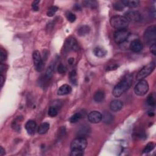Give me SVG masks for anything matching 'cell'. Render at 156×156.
Returning a JSON list of instances; mask_svg holds the SVG:
<instances>
[{
	"mask_svg": "<svg viewBox=\"0 0 156 156\" xmlns=\"http://www.w3.org/2000/svg\"><path fill=\"white\" fill-rule=\"evenodd\" d=\"M129 35L130 33L127 29H118L114 34V40L117 44L120 45L127 40Z\"/></svg>",
	"mask_w": 156,
	"mask_h": 156,
	"instance_id": "obj_5",
	"label": "cell"
},
{
	"mask_svg": "<svg viewBox=\"0 0 156 156\" xmlns=\"http://www.w3.org/2000/svg\"><path fill=\"white\" fill-rule=\"evenodd\" d=\"M66 17L67 20L69 21L71 23H73L76 21V17L74 14H73L72 12H68L66 14Z\"/></svg>",
	"mask_w": 156,
	"mask_h": 156,
	"instance_id": "obj_28",
	"label": "cell"
},
{
	"mask_svg": "<svg viewBox=\"0 0 156 156\" xmlns=\"http://www.w3.org/2000/svg\"><path fill=\"white\" fill-rule=\"evenodd\" d=\"M155 68V64L154 62H153L151 63L148 64L147 65L141 68L140 71L137 73L136 79L139 80L145 79L149 75H150V74L153 73V71L154 70Z\"/></svg>",
	"mask_w": 156,
	"mask_h": 156,
	"instance_id": "obj_3",
	"label": "cell"
},
{
	"mask_svg": "<svg viewBox=\"0 0 156 156\" xmlns=\"http://www.w3.org/2000/svg\"><path fill=\"white\" fill-rule=\"evenodd\" d=\"M110 23L112 27L117 29L118 30L126 29L129 23L125 17L121 15H115L112 17L110 20Z\"/></svg>",
	"mask_w": 156,
	"mask_h": 156,
	"instance_id": "obj_2",
	"label": "cell"
},
{
	"mask_svg": "<svg viewBox=\"0 0 156 156\" xmlns=\"http://www.w3.org/2000/svg\"><path fill=\"white\" fill-rule=\"evenodd\" d=\"M132 83V76L130 75V74H128L114 87L113 92H112L113 95L115 97L120 96L130 88Z\"/></svg>",
	"mask_w": 156,
	"mask_h": 156,
	"instance_id": "obj_1",
	"label": "cell"
},
{
	"mask_svg": "<svg viewBox=\"0 0 156 156\" xmlns=\"http://www.w3.org/2000/svg\"><path fill=\"white\" fill-rule=\"evenodd\" d=\"M4 68H5V65L1 64V66H0V73H2L3 71L4 70Z\"/></svg>",
	"mask_w": 156,
	"mask_h": 156,
	"instance_id": "obj_38",
	"label": "cell"
},
{
	"mask_svg": "<svg viewBox=\"0 0 156 156\" xmlns=\"http://www.w3.org/2000/svg\"><path fill=\"white\" fill-rule=\"evenodd\" d=\"M105 98V93L102 90H98L95 92L93 99L94 101L96 103H101L104 101Z\"/></svg>",
	"mask_w": 156,
	"mask_h": 156,
	"instance_id": "obj_17",
	"label": "cell"
},
{
	"mask_svg": "<svg viewBox=\"0 0 156 156\" xmlns=\"http://www.w3.org/2000/svg\"><path fill=\"white\" fill-rule=\"evenodd\" d=\"M58 71L60 74H64L66 71V68L64 65L60 64L58 67Z\"/></svg>",
	"mask_w": 156,
	"mask_h": 156,
	"instance_id": "obj_33",
	"label": "cell"
},
{
	"mask_svg": "<svg viewBox=\"0 0 156 156\" xmlns=\"http://www.w3.org/2000/svg\"><path fill=\"white\" fill-rule=\"evenodd\" d=\"M124 17L127 18L129 22L136 23L140 21L141 20V15L138 11H129L124 14Z\"/></svg>",
	"mask_w": 156,
	"mask_h": 156,
	"instance_id": "obj_9",
	"label": "cell"
},
{
	"mask_svg": "<svg viewBox=\"0 0 156 156\" xmlns=\"http://www.w3.org/2000/svg\"><path fill=\"white\" fill-rule=\"evenodd\" d=\"M73 62H74L73 58H70V59H69V60H68V63H69L70 65L73 64Z\"/></svg>",
	"mask_w": 156,
	"mask_h": 156,
	"instance_id": "obj_39",
	"label": "cell"
},
{
	"mask_svg": "<svg viewBox=\"0 0 156 156\" xmlns=\"http://www.w3.org/2000/svg\"><path fill=\"white\" fill-rule=\"evenodd\" d=\"M93 53L98 58H103L107 54V51L101 47H96L93 50Z\"/></svg>",
	"mask_w": 156,
	"mask_h": 156,
	"instance_id": "obj_18",
	"label": "cell"
},
{
	"mask_svg": "<svg viewBox=\"0 0 156 156\" xmlns=\"http://www.w3.org/2000/svg\"><path fill=\"white\" fill-rule=\"evenodd\" d=\"M147 103L149 105L152 106V107H154L155 105V99L153 94L150 95L148 97Z\"/></svg>",
	"mask_w": 156,
	"mask_h": 156,
	"instance_id": "obj_27",
	"label": "cell"
},
{
	"mask_svg": "<svg viewBox=\"0 0 156 156\" xmlns=\"http://www.w3.org/2000/svg\"><path fill=\"white\" fill-rule=\"evenodd\" d=\"M58 8L56 7V6H51V8H49L47 12V15L48 17H53L55 13L58 11Z\"/></svg>",
	"mask_w": 156,
	"mask_h": 156,
	"instance_id": "obj_29",
	"label": "cell"
},
{
	"mask_svg": "<svg viewBox=\"0 0 156 156\" xmlns=\"http://www.w3.org/2000/svg\"><path fill=\"white\" fill-rule=\"evenodd\" d=\"M36 128H37V124L33 120L28 121L25 125L26 130L28 133L30 135H33L35 133Z\"/></svg>",
	"mask_w": 156,
	"mask_h": 156,
	"instance_id": "obj_15",
	"label": "cell"
},
{
	"mask_svg": "<svg viewBox=\"0 0 156 156\" xmlns=\"http://www.w3.org/2000/svg\"><path fill=\"white\" fill-rule=\"evenodd\" d=\"M4 81H5L4 77L2 75V74H1V75H0V87H1V88H2L3 86Z\"/></svg>",
	"mask_w": 156,
	"mask_h": 156,
	"instance_id": "obj_36",
	"label": "cell"
},
{
	"mask_svg": "<svg viewBox=\"0 0 156 156\" xmlns=\"http://www.w3.org/2000/svg\"><path fill=\"white\" fill-rule=\"evenodd\" d=\"M65 49L67 51H76L78 49V43L75 38L70 37L68 39L65 44Z\"/></svg>",
	"mask_w": 156,
	"mask_h": 156,
	"instance_id": "obj_10",
	"label": "cell"
},
{
	"mask_svg": "<svg viewBox=\"0 0 156 156\" xmlns=\"http://www.w3.org/2000/svg\"><path fill=\"white\" fill-rule=\"evenodd\" d=\"M150 52L154 55H156V45H155V43H154V44L151 45V46L150 47Z\"/></svg>",
	"mask_w": 156,
	"mask_h": 156,
	"instance_id": "obj_35",
	"label": "cell"
},
{
	"mask_svg": "<svg viewBox=\"0 0 156 156\" xmlns=\"http://www.w3.org/2000/svg\"><path fill=\"white\" fill-rule=\"evenodd\" d=\"M40 3V1H35L33 2V4H32V7L34 10L35 11H37L39 10V3Z\"/></svg>",
	"mask_w": 156,
	"mask_h": 156,
	"instance_id": "obj_34",
	"label": "cell"
},
{
	"mask_svg": "<svg viewBox=\"0 0 156 156\" xmlns=\"http://www.w3.org/2000/svg\"><path fill=\"white\" fill-rule=\"evenodd\" d=\"M114 8L116 10L121 11L124 9V8H125V6L123 5V4L122 3L121 1H118L114 4Z\"/></svg>",
	"mask_w": 156,
	"mask_h": 156,
	"instance_id": "obj_30",
	"label": "cell"
},
{
	"mask_svg": "<svg viewBox=\"0 0 156 156\" xmlns=\"http://www.w3.org/2000/svg\"><path fill=\"white\" fill-rule=\"evenodd\" d=\"M113 116H112L109 112H105L102 115V120L105 124H110L113 122Z\"/></svg>",
	"mask_w": 156,
	"mask_h": 156,
	"instance_id": "obj_21",
	"label": "cell"
},
{
	"mask_svg": "<svg viewBox=\"0 0 156 156\" xmlns=\"http://www.w3.org/2000/svg\"><path fill=\"white\" fill-rule=\"evenodd\" d=\"M84 154V150H79V149H73V150H71L70 154L71 156H81Z\"/></svg>",
	"mask_w": 156,
	"mask_h": 156,
	"instance_id": "obj_31",
	"label": "cell"
},
{
	"mask_svg": "<svg viewBox=\"0 0 156 156\" xmlns=\"http://www.w3.org/2000/svg\"><path fill=\"white\" fill-rule=\"evenodd\" d=\"M149 90V84L145 80H140L134 89L135 94L138 96H142L145 95Z\"/></svg>",
	"mask_w": 156,
	"mask_h": 156,
	"instance_id": "obj_6",
	"label": "cell"
},
{
	"mask_svg": "<svg viewBox=\"0 0 156 156\" xmlns=\"http://www.w3.org/2000/svg\"><path fill=\"white\" fill-rule=\"evenodd\" d=\"M33 58L34 65L35 68V70L37 71L40 72L43 70V62L41 57V55L39 51L36 50L33 52Z\"/></svg>",
	"mask_w": 156,
	"mask_h": 156,
	"instance_id": "obj_8",
	"label": "cell"
},
{
	"mask_svg": "<svg viewBox=\"0 0 156 156\" xmlns=\"http://www.w3.org/2000/svg\"><path fill=\"white\" fill-rule=\"evenodd\" d=\"M89 32H90V28L87 25L80 26L78 30V35L80 37L87 35L89 33Z\"/></svg>",
	"mask_w": 156,
	"mask_h": 156,
	"instance_id": "obj_22",
	"label": "cell"
},
{
	"mask_svg": "<svg viewBox=\"0 0 156 156\" xmlns=\"http://www.w3.org/2000/svg\"><path fill=\"white\" fill-rule=\"evenodd\" d=\"M5 154H6L5 149H4L2 146H0V155L3 156V155H4Z\"/></svg>",
	"mask_w": 156,
	"mask_h": 156,
	"instance_id": "obj_37",
	"label": "cell"
},
{
	"mask_svg": "<svg viewBox=\"0 0 156 156\" xmlns=\"http://www.w3.org/2000/svg\"><path fill=\"white\" fill-rule=\"evenodd\" d=\"M123 107V103L119 99H115L110 104V108L113 112H119Z\"/></svg>",
	"mask_w": 156,
	"mask_h": 156,
	"instance_id": "obj_13",
	"label": "cell"
},
{
	"mask_svg": "<svg viewBox=\"0 0 156 156\" xmlns=\"http://www.w3.org/2000/svg\"><path fill=\"white\" fill-rule=\"evenodd\" d=\"M82 114L80 113H76L75 114H74L70 118V121L71 123H76L78 121H79L81 118H82Z\"/></svg>",
	"mask_w": 156,
	"mask_h": 156,
	"instance_id": "obj_24",
	"label": "cell"
},
{
	"mask_svg": "<svg viewBox=\"0 0 156 156\" xmlns=\"http://www.w3.org/2000/svg\"><path fill=\"white\" fill-rule=\"evenodd\" d=\"M87 146V141L84 137H78L72 141L70 148L71 150L73 149H79L84 150Z\"/></svg>",
	"mask_w": 156,
	"mask_h": 156,
	"instance_id": "obj_7",
	"label": "cell"
},
{
	"mask_svg": "<svg viewBox=\"0 0 156 156\" xmlns=\"http://www.w3.org/2000/svg\"><path fill=\"white\" fill-rule=\"evenodd\" d=\"M121 2L125 7L126 6L130 8H135L138 7L140 4V1L138 0H123Z\"/></svg>",
	"mask_w": 156,
	"mask_h": 156,
	"instance_id": "obj_16",
	"label": "cell"
},
{
	"mask_svg": "<svg viewBox=\"0 0 156 156\" xmlns=\"http://www.w3.org/2000/svg\"><path fill=\"white\" fill-rule=\"evenodd\" d=\"M6 58H7V54H6V51L1 48V51H0V61L1 62H4L6 60Z\"/></svg>",
	"mask_w": 156,
	"mask_h": 156,
	"instance_id": "obj_32",
	"label": "cell"
},
{
	"mask_svg": "<svg viewBox=\"0 0 156 156\" xmlns=\"http://www.w3.org/2000/svg\"><path fill=\"white\" fill-rule=\"evenodd\" d=\"M88 120L92 123H99L102 120V114L98 111H92L88 115Z\"/></svg>",
	"mask_w": 156,
	"mask_h": 156,
	"instance_id": "obj_11",
	"label": "cell"
},
{
	"mask_svg": "<svg viewBox=\"0 0 156 156\" xmlns=\"http://www.w3.org/2000/svg\"><path fill=\"white\" fill-rule=\"evenodd\" d=\"M58 114V110L55 107H50L48 110V115L51 117H55Z\"/></svg>",
	"mask_w": 156,
	"mask_h": 156,
	"instance_id": "obj_26",
	"label": "cell"
},
{
	"mask_svg": "<svg viewBox=\"0 0 156 156\" xmlns=\"http://www.w3.org/2000/svg\"><path fill=\"white\" fill-rule=\"evenodd\" d=\"M143 45L142 42L138 39H135L132 41L130 44V49L134 53H140L142 51Z\"/></svg>",
	"mask_w": 156,
	"mask_h": 156,
	"instance_id": "obj_12",
	"label": "cell"
},
{
	"mask_svg": "<svg viewBox=\"0 0 156 156\" xmlns=\"http://www.w3.org/2000/svg\"><path fill=\"white\" fill-rule=\"evenodd\" d=\"M49 129V124L48 123H42L37 129V132L39 134H44Z\"/></svg>",
	"mask_w": 156,
	"mask_h": 156,
	"instance_id": "obj_19",
	"label": "cell"
},
{
	"mask_svg": "<svg viewBox=\"0 0 156 156\" xmlns=\"http://www.w3.org/2000/svg\"><path fill=\"white\" fill-rule=\"evenodd\" d=\"M144 39L147 44L153 45L156 40V27L153 25L148 27L145 31Z\"/></svg>",
	"mask_w": 156,
	"mask_h": 156,
	"instance_id": "obj_4",
	"label": "cell"
},
{
	"mask_svg": "<svg viewBox=\"0 0 156 156\" xmlns=\"http://www.w3.org/2000/svg\"><path fill=\"white\" fill-rule=\"evenodd\" d=\"M155 148V144L153 142L149 143L148 144L145 146V149H143V153H150L151 151H153Z\"/></svg>",
	"mask_w": 156,
	"mask_h": 156,
	"instance_id": "obj_25",
	"label": "cell"
},
{
	"mask_svg": "<svg viewBox=\"0 0 156 156\" xmlns=\"http://www.w3.org/2000/svg\"><path fill=\"white\" fill-rule=\"evenodd\" d=\"M53 71H54V68L52 65L49 66L48 69L46 70L45 75V81H49L50 79H51V78L53 77Z\"/></svg>",
	"mask_w": 156,
	"mask_h": 156,
	"instance_id": "obj_23",
	"label": "cell"
},
{
	"mask_svg": "<svg viewBox=\"0 0 156 156\" xmlns=\"http://www.w3.org/2000/svg\"><path fill=\"white\" fill-rule=\"evenodd\" d=\"M72 91V88L68 84H64L62 85L58 91V95L59 96H64L70 94Z\"/></svg>",
	"mask_w": 156,
	"mask_h": 156,
	"instance_id": "obj_14",
	"label": "cell"
},
{
	"mask_svg": "<svg viewBox=\"0 0 156 156\" xmlns=\"http://www.w3.org/2000/svg\"><path fill=\"white\" fill-rule=\"evenodd\" d=\"M83 4L85 7L91 9H96L98 6V2L94 0H86L83 2Z\"/></svg>",
	"mask_w": 156,
	"mask_h": 156,
	"instance_id": "obj_20",
	"label": "cell"
}]
</instances>
